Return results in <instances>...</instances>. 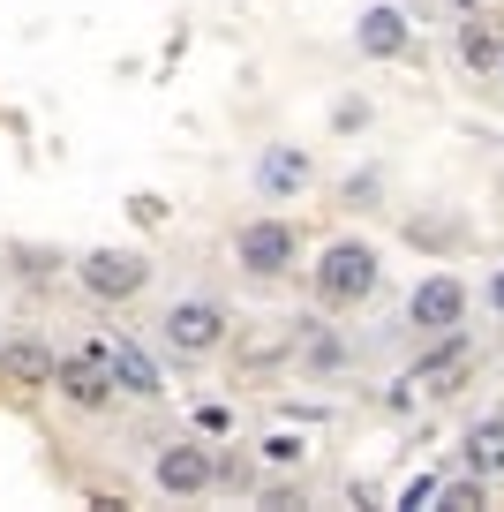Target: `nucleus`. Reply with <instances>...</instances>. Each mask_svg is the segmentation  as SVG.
I'll return each instance as SVG.
<instances>
[{"instance_id": "obj_7", "label": "nucleus", "mask_w": 504, "mask_h": 512, "mask_svg": "<svg viewBox=\"0 0 504 512\" xmlns=\"http://www.w3.org/2000/svg\"><path fill=\"white\" fill-rule=\"evenodd\" d=\"M53 400H68L76 415H113L121 407V392H113V377H106V362L98 354H83V347H53Z\"/></svg>"}, {"instance_id": "obj_9", "label": "nucleus", "mask_w": 504, "mask_h": 512, "mask_svg": "<svg viewBox=\"0 0 504 512\" xmlns=\"http://www.w3.org/2000/svg\"><path fill=\"white\" fill-rule=\"evenodd\" d=\"M452 324H467V279L459 272H429L407 287V332L429 339V332H452Z\"/></svg>"}, {"instance_id": "obj_4", "label": "nucleus", "mask_w": 504, "mask_h": 512, "mask_svg": "<svg viewBox=\"0 0 504 512\" xmlns=\"http://www.w3.org/2000/svg\"><path fill=\"white\" fill-rule=\"evenodd\" d=\"M151 490L174 497V505H196V497L219 490V452H211V437L196 430H174L151 445Z\"/></svg>"}, {"instance_id": "obj_17", "label": "nucleus", "mask_w": 504, "mask_h": 512, "mask_svg": "<svg viewBox=\"0 0 504 512\" xmlns=\"http://www.w3.org/2000/svg\"><path fill=\"white\" fill-rule=\"evenodd\" d=\"M497 53H504V38H489V23H482V16L459 23V61H467L474 76H489V68H497Z\"/></svg>"}, {"instance_id": "obj_23", "label": "nucleus", "mask_w": 504, "mask_h": 512, "mask_svg": "<svg viewBox=\"0 0 504 512\" xmlns=\"http://www.w3.org/2000/svg\"><path fill=\"white\" fill-rule=\"evenodd\" d=\"M497 61H504V53H497Z\"/></svg>"}, {"instance_id": "obj_19", "label": "nucleus", "mask_w": 504, "mask_h": 512, "mask_svg": "<svg viewBox=\"0 0 504 512\" xmlns=\"http://www.w3.org/2000/svg\"><path fill=\"white\" fill-rule=\"evenodd\" d=\"M189 430H196V437H226V430H234V407H226V400H204V407L189 415Z\"/></svg>"}, {"instance_id": "obj_5", "label": "nucleus", "mask_w": 504, "mask_h": 512, "mask_svg": "<svg viewBox=\"0 0 504 512\" xmlns=\"http://www.w3.org/2000/svg\"><path fill=\"white\" fill-rule=\"evenodd\" d=\"M68 279H76V287L91 294L98 309H121V302H136V294L151 287V256H143V249H113V241H98V249H83L76 264H68Z\"/></svg>"}, {"instance_id": "obj_2", "label": "nucleus", "mask_w": 504, "mask_h": 512, "mask_svg": "<svg viewBox=\"0 0 504 512\" xmlns=\"http://www.w3.org/2000/svg\"><path fill=\"white\" fill-rule=\"evenodd\" d=\"M377 287H384V256H377V241L339 234V241H324V249H316V264H309L316 309H362Z\"/></svg>"}, {"instance_id": "obj_1", "label": "nucleus", "mask_w": 504, "mask_h": 512, "mask_svg": "<svg viewBox=\"0 0 504 512\" xmlns=\"http://www.w3.org/2000/svg\"><path fill=\"white\" fill-rule=\"evenodd\" d=\"M226 339H234V309H226L219 294H196V287L166 294L158 317H151V347H158V362H174V369L226 354Z\"/></svg>"}, {"instance_id": "obj_20", "label": "nucleus", "mask_w": 504, "mask_h": 512, "mask_svg": "<svg viewBox=\"0 0 504 512\" xmlns=\"http://www.w3.org/2000/svg\"><path fill=\"white\" fill-rule=\"evenodd\" d=\"M437 482H444V475H414V482H399V505H407V512H429Z\"/></svg>"}, {"instance_id": "obj_8", "label": "nucleus", "mask_w": 504, "mask_h": 512, "mask_svg": "<svg viewBox=\"0 0 504 512\" xmlns=\"http://www.w3.org/2000/svg\"><path fill=\"white\" fill-rule=\"evenodd\" d=\"M316 181V159L309 144H256V166H249V189L264 196V204H301Z\"/></svg>"}, {"instance_id": "obj_3", "label": "nucleus", "mask_w": 504, "mask_h": 512, "mask_svg": "<svg viewBox=\"0 0 504 512\" xmlns=\"http://www.w3.org/2000/svg\"><path fill=\"white\" fill-rule=\"evenodd\" d=\"M226 256H234V272L249 279V287H279V279H294V264H301V219H286V211H256V219L234 226Z\"/></svg>"}, {"instance_id": "obj_13", "label": "nucleus", "mask_w": 504, "mask_h": 512, "mask_svg": "<svg viewBox=\"0 0 504 512\" xmlns=\"http://www.w3.org/2000/svg\"><path fill=\"white\" fill-rule=\"evenodd\" d=\"M459 460H467V475H504V415H482L467 437H459Z\"/></svg>"}, {"instance_id": "obj_22", "label": "nucleus", "mask_w": 504, "mask_h": 512, "mask_svg": "<svg viewBox=\"0 0 504 512\" xmlns=\"http://www.w3.org/2000/svg\"><path fill=\"white\" fill-rule=\"evenodd\" d=\"M0 354H8V332H0Z\"/></svg>"}, {"instance_id": "obj_14", "label": "nucleus", "mask_w": 504, "mask_h": 512, "mask_svg": "<svg viewBox=\"0 0 504 512\" xmlns=\"http://www.w3.org/2000/svg\"><path fill=\"white\" fill-rule=\"evenodd\" d=\"M0 377L46 384V377H53V347H46V339H8V354H0Z\"/></svg>"}, {"instance_id": "obj_18", "label": "nucleus", "mask_w": 504, "mask_h": 512, "mask_svg": "<svg viewBox=\"0 0 504 512\" xmlns=\"http://www.w3.org/2000/svg\"><path fill=\"white\" fill-rule=\"evenodd\" d=\"M8 256H16V272L31 279V287H46V279H61L68 264H76V256H61V249H31V241H16Z\"/></svg>"}, {"instance_id": "obj_11", "label": "nucleus", "mask_w": 504, "mask_h": 512, "mask_svg": "<svg viewBox=\"0 0 504 512\" xmlns=\"http://www.w3.org/2000/svg\"><path fill=\"white\" fill-rule=\"evenodd\" d=\"M414 16L399 8V0H369L362 16H354V53L362 61H414Z\"/></svg>"}, {"instance_id": "obj_15", "label": "nucleus", "mask_w": 504, "mask_h": 512, "mask_svg": "<svg viewBox=\"0 0 504 512\" xmlns=\"http://www.w3.org/2000/svg\"><path fill=\"white\" fill-rule=\"evenodd\" d=\"M309 437H301V430H264V437H256V460H264L271 467V475H286V467H309Z\"/></svg>"}, {"instance_id": "obj_10", "label": "nucleus", "mask_w": 504, "mask_h": 512, "mask_svg": "<svg viewBox=\"0 0 504 512\" xmlns=\"http://www.w3.org/2000/svg\"><path fill=\"white\" fill-rule=\"evenodd\" d=\"M467 362H474V332L467 324H452V332H429V347L407 362V392H452L459 377H467Z\"/></svg>"}, {"instance_id": "obj_16", "label": "nucleus", "mask_w": 504, "mask_h": 512, "mask_svg": "<svg viewBox=\"0 0 504 512\" xmlns=\"http://www.w3.org/2000/svg\"><path fill=\"white\" fill-rule=\"evenodd\" d=\"M474 505H489V475H444L429 497V512H474Z\"/></svg>"}, {"instance_id": "obj_12", "label": "nucleus", "mask_w": 504, "mask_h": 512, "mask_svg": "<svg viewBox=\"0 0 504 512\" xmlns=\"http://www.w3.org/2000/svg\"><path fill=\"white\" fill-rule=\"evenodd\" d=\"M294 362L309 369V377H339V369H347V339L331 332L324 317H301L294 324Z\"/></svg>"}, {"instance_id": "obj_21", "label": "nucleus", "mask_w": 504, "mask_h": 512, "mask_svg": "<svg viewBox=\"0 0 504 512\" xmlns=\"http://www.w3.org/2000/svg\"><path fill=\"white\" fill-rule=\"evenodd\" d=\"M482 302H489V317L504 324V264H489V287H482Z\"/></svg>"}, {"instance_id": "obj_6", "label": "nucleus", "mask_w": 504, "mask_h": 512, "mask_svg": "<svg viewBox=\"0 0 504 512\" xmlns=\"http://www.w3.org/2000/svg\"><path fill=\"white\" fill-rule=\"evenodd\" d=\"M83 354H98V362H106V377H113V392H121V400H166V362H158L151 339L106 332V339H91Z\"/></svg>"}]
</instances>
